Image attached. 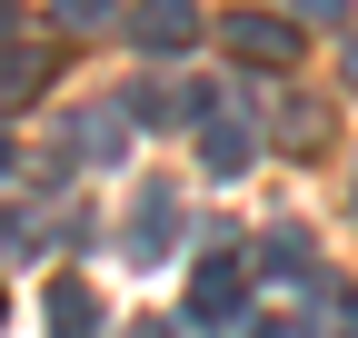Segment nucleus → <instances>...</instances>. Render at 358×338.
I'll return each mask as SVG.
<instances>
[{"mask_svg": "<svg viewBox=\"0 0 358 338\" xmlns=\"http://www.w3.org/2000/svg\"><path fill=\"white\" fill-rule=\"evenodd\" d=\"M259 269H268V279H308V239H299V229H268V239H259Z\"/></svg>", "mask_w": 358, "mask_h": 338, "instance_id": "1a4fd4ad", "label": "nucleus"}, {"mask_svg": "<svg viewBox=\"0 0 358 338\" xmlns=\"http://www.w3.org/2000/svg\"><path fill=\"white\" fill-rule=\"evenodd\" d=\"M338 60H348V90H358V40H348V50H338Z\"/></svg>", "mask_w": 358, "mask_h": 338, "instance_id": "2eb2a0df", "label": "nucleus"}, {"mask_svg": "<svg viewBox=\"0 0 358 338\" xmlns=\"http://www.w3.org/2000/svg\"><path fill=\"white\" fill-rule=\"evenodd\" d=\"M249 149H259V130H249V119H229V110H219L209 130H199V159H209V179H239V169H249Z\"/></svg>", "mask_w": 358, "mask_h": 338, "instance_id": "39448f33", "label": "nucleus"}, {"mask_svg": "<svg viewBox=\"0 0 358 338\" xmlns=\"http://www.w3.org/2000/svg\"><path fill=\"white\" fill-rule=\"evenodd\" d=\"M140 338H159V328H140Z\"/></svg>", "mask_w": 358, "mask_h": 338, "instance_id": "f3484780", "label": "nucleus"}, {"mask_svg": "<svg viewBox=\"0 0 358 338\" xmlns=\"http://www.w3.org/2000/svg\"><path fill=\"white\" fill-rule=\"evenodd\" d=\"M129 219H140V229H129V259H169V249L189 239V209H179V189H169V179H159V189H140V209H129Z\"/></svg>", "mask_w": 358, "mask_h": 338, "instance_id": "f03ea898", "label": "nucleus"}, {"mask_svg": "<svg viewBox=\"0 0 358 338\" xmlns=\"http://www.w3.org/2000/svg\"><path fill=\"white\" fill-rule=\"evenodd\" d=\"M0 259H40V219H20V209H0Z\"/></svg>", "mask_w": 358, "mask_h": 338, "instance_id": "9b49d317", "label": "nucleus"}, {"mask_svg": "<svg viewBox=\"0 0 358 338\" xmlns=\"http://www.w3.org/2000/svg\"><path fill=\"white\" fill-rule=\"evenodd\" d=\"M239 288H249V259H229V249H219V259H199V279H189V318H239Z\"/></svg>", "mask_w": 358, "mask_h": 338, "instance_id": "20e7f679", "label": "nucleus"}, {"mask_svg": "<svg viewBox=\"0 0 358 338\" xmlns=\"http://www.w3.org/2000/svg\"><path fill=\"white\" fill-rule=\"evenodd\" d=\"M100 299H90V279H50V338H100Z\"/></svg>", "mask_w": 358, "mask_h": 338, "instance_id": "0eeeda50", "label": "nucleus"}, {"mask_svg": "<svg viewBox=\"0 0 358 338\" xmlns=\"http://www.w3.org/2000/svg\"><path fill=\"white\" fill-rule=\"evenodd\" d=\"M279 130H289V149H319V130H329V110H319V100H289V110H279Z\"/></svg>", "mask_w": 358, "mask_h": 338, "instance_id": "9d476101", "label": "nucleus"}, {"mask_svg": "<svg viewBox=\"0 0 358 338\" xmlns=\"http://www.w3.org/2000/svg\"><path fill=\"white\" fill-rule=\"evenodd\" d=\"M219 40H229V60H249V70H289L299 60V20L289 10H229Z\"/></svg>", "mask_w": 358, "mask_h": 338, "instance_id": "f257e3e1", "label": "nucleus"}, {"mask_svg": "<svg viewBox=\"0 0 358 338\" xmlns=\"http://www.w3.org/2000/svg\"><path fill=\"white\" fill-rule=\"evenodd\" d=\"M289 20H348V0H289Z\"/></svg>", "mask_w": 358, "mask_h": 338, "instance_id": "ddd939ff", "label": "nucleus"}, {"mask_svg": "<svg viewBox=\"0 0 358 338\" xmlns=\"http://www.w3.org/2000/svg\"><path fill=\"white\" fill-rule=\"evenodd\" d=\"M0 20H10V0H0Z\"/></svg>", "mask_w": 358, "mask_h": 338, "instance_id": "dca6fc26", "label": "nucleus"}, {"mask_svg": "<svg viewBox=\"0 0 358 338\" xmlns=\"http://www.w3.org/2000/svg\"><path fill=\"white\" fill-rule=\"evenodd\" d=\"M0 159H10V149H0Z\"/></svg>", "mask_w": 358, "mask_h": 338, "instance_id": "a211bd4d", "label": "nucleus"}, {"mask_svg": "<svg viewBox=\"0 0 358 338\" xmlns=\"http://www.w3.org/2000/svg\"><path fill=\"white\" fill-rule=\"evenodd\" d=\"M129 40L159 50V60H179V50L199 40V0H140V10H129Z\"/></svg>", "mask_w": 358, "mask_h": 338, "instance_id": "7ed1b4c3", "label": "nucleus"}, {"mask_svg": "<svg viewBox=\"0 0 358 338\" xmlns=\"http://www.w3.org/2000/svg\"><path fill=\"white\" fill-rule=\"evenodd\" d=\"M100 20H120V0H60V30H100Z\"/></svg>", "mask_w": 358, "mask_h": 338, "instance_id": "f8f14e48", "label": "nucleus"}, {"mask_svg": "<svg viewBox=\"0 0 358 338\" xmlns=\"http://www.w3.org/2000/svg\"><path fill=\"white\" fill-rule=\"evenodd\" d=\"M249 338H308V328H299V318H259Z\"/></svg>", "mask_w": 358, "mask_h": 338, "instance_id": "4468645a", "label": "nucleus"}, {"mask_svg": "<svg viewBox=\"0 0 358 338\" xmlns=\"http://www.w3.org/2000/svg\"><path fill=\"white\" fill-rule=\"evenodd\" d=\"M40 80H50V50H30V40H0V110H20Z\"/></svg>", "mask_w": 358, "mask_h": 338, "instance_id": "6e6552de", "label": "nucleus"}, {"mask_svg": "<svg viewBox=\"0 0 358 338\" xmlns=\"http://www.w3.org/2000/svg\"><path fill=\"white\" fill-rule=\"evenodd\" d=\"M120 130H129V110H120V100H100V110H80V119H70V159H120V149H129Z\"/></svg>", "mask_w": 358, "mask_h": 338, "instance_id": "423d86ee", "label": "nucleus"}]
</instances>
